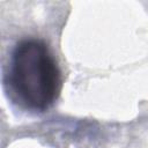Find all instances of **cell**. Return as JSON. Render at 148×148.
<instances>
[{"label": "cell", "instance_id": "1", "mask_svg": "<svg viewBox=\"0 0 148 148\" xmlns=\"http://www.w3.org/2000/svg\"><path fill=\"white\" fill-rule=\"evenodd\" d=\"M3 83L24 108L39 112L51 108L61 90V73L46 43L37 38L20 40L10 54Z\"/></svg>", "mask_w": 148, "mask_h": 148}]
</instances>
